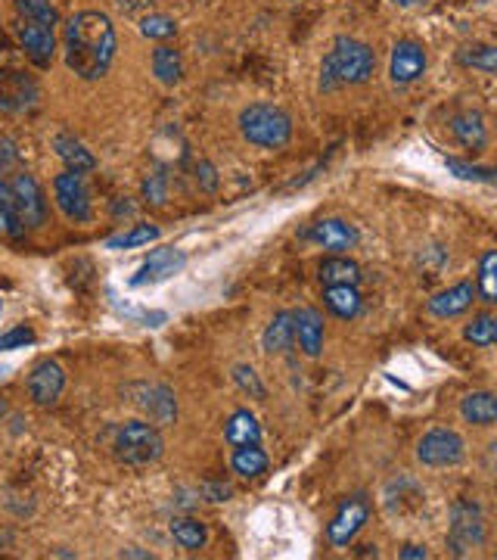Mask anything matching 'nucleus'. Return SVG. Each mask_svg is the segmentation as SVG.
<instances>
[{
    "mask_svg": "<svg viewBox=\"0 0 497 560\" xmlns=\"http://www.w3.org/2000/svg\"><path fill=\"white\" fill-rule=\"evenodd\" d=\"M38 100H41V88L32 75H25L19 69H0V112L22 116V112H32Z\"/></svg>",
    "mask_w": 497,
    "mask_h": 560,
    "instance_id": "nucleus-8",
    "label": "nucleus"
},
{
    "mask_svg": "<svg viewBox=\"0 0 497 560\" xmlns=\"http://www.w3.org/2000/svg\"><path fill=\"white\" fill-rule=\"evenodd\" d=\"M16 16H25V19H38V22H47V25H60V10H56L53 0H16Z\"/></svg>",
    "mask_w": 497,
    "mask_h": 560,
    "instance_id": "nucleus-34",
    "label": "nucleus"
},
{
    "mask_svg": "<svg viewBox=\"0 0 497 560\" xmlns=\"http://www.w3.org/2000/svg\"><path fill=\"white\" fill-rule=\"evenodd\" d=\"M240 134L252 147L280 150L292 137V116L277 103H249L240 112Z\"/></svg>",
    "mask_w": 497,
    "mask_h": 560,
    "instance_id": "nucleus-4",
    "label": "nucleus"
},
{
    "mask_svg": "<svg viewBox=\"0 0 497 560\" xmlns=\"http://www.w3.org/2000/svg\"><path fill=\"white\" fill-rule=\"evenodd\" d=\"M0 377H4V368H0Z\"/></svg>",
    "mask_w": 497,
    "mask_h": 560,
    "instance_id": "nucleus-46",
    "label": "nucleus"
},
{
    "mask_svg": "<svg viewBox=\"0 0 497 560\" xmlns=\"http://www.w3.org/2000/svg\"><path fill=\"white\" fill-rule=\"evenodd\" d=\"M476 299H479V296H476V287L470 284V280H460V284H454V287H448V290H442V293H435V296L426 302V308H429L432 318L448 321V318H460L463 312H470Z\"/></svg>",
    "mask_w": 497,
    "mask_h": 560,
    "instance_id": "nucleus-17",
    "label": "nucleus"
},
{
    "mask_svg": "<svg viewBox=\"0 0 497 560\" xmlns=\"http://www.w3.org/2000/svg\"><path fill=\"white\" fill-rule=\"evenodd\" d=\"M35 343V330L32 327H13L0 336V352H13V349H25Z\"/></svg>",
    "mask_w": 497,
    "mask_h": 560,
    "instance_id": "nucleus-38",
    "label": "nucleus"
},
{
    "mask_svg": "<svg viewBox=\"0 0 497 560\" xmlns=\"http://www.w3.org/2000/svg\"><path fill=\"white\" fill-rule=\"evenodd\" d=\"M392 4H395V7H414L417 0H392Z\"/></svg>",
    "mask_w": 497,
    "mask_h": 560,
    "instance_id": "nucleus-43",
    "label": "nucleus"
},
{
    "mask_svg": "<svg viewBox=\"0 0 497 560\" xmlns=\"http://www.w3.org/2000/svg\"><path fill=\"white\" fill-rule=\"evenodd\" d=\"M119 557H140V560H150L153 554H150V551H140V548H125Z\"/></svg>",
    "mask_w": 497,
    "mask_h": 560,
    "instance_id": "nucleus-42",
    "label": "nucleus"
},
{
    "mask_svg": "<svg viewBox=\"0 0 497 560\" xmlns=\"http://www.w3.org/2000/svg\"><path fill=\"white\" fill-rule=\"evenodd\" d=\"M224 439L227 445H258L261 442V427H258V420L249 408H237L230 417H227V424H224Z\"/></svg>",
    "mask_w": 497,
    "mask_h": 560,
    "instance_id": "nucleus-23",
    "label": "nucleus"
},
{
    "mask_svg": "<svg viewBox=\"0 0 497 560\" xmlns=\"http://www.w3.org/2000/svg\"><path fill=\"white\" fill-rule=\"evenodd\" d=\"M53 196H56V206L69 221H91L94 206H91V190H87L84 178L78 172H66L53 178Z\"/></svg>",
    "mask_w": 497,
    "mask_h": 560,
    "instance_id": "nucleus-11",
    "label": "nucleus"
},
{
    "mask_svg": "<svg viewBox=\"0 0 497 560\" xmlns=\"http://www.w3.org/2000/svg\"><path fill=\"white\" fill-rule=\"evenodd\" d=\"M261 346H265L268 355H286L296 346V318H292V312H277L271 318V324L261 333Z\"/></svg>",
    "mask_w": 497,
    "mask_h": 560,
    "instance_id": "nucleus-20",
    "label": "nucleus"
},
{
    "mask_svg": "<svg viewBox=\"0 0 497 560\" xmlns=\"http://www.w3.org/2000/svg\"><path fill=\"white\" fill-rule=\"evenodd\" d=\"M171 536L181 548L199 551V548H206V542H209V529H206V523H199L196 517H174L171 520Z\"/></svg>",
    "mask_w": 497,
    "mask_h": 560,
    "instance_id": "nucleus-28",
    "label": "nucleus"
},
{
    "mask_svg": "<svg viewBox=\"0 0 497 560\" xmlns=\"http://www.w3.org/2000/svg\"><path fill=\"white\" fill-rule=\"evenodd\" d=\"M187 265V252L178 246H162L156 252H150V259H146L137 274L131 277V287H153L162 284V280L174 277L181 268Z\"/></svg>",
    "mask_w": 497,
    "mask_h": 560,
    "instance_id": "nucleus-15",
    "label": "nucleus"
},
{
    "mask_svg": "<svg viewBox=\"0 0 497 560\" xmlns=\"http://www.w3.org/2000/svg\"><path fill=\"white\" fill-rule=\"evenodd\" d=\"M143 196H146V203L165 206V203H168V175H165V172L146 175V181H143Z\"/></svg>",
    "mask_w": 497,
    "mask_h": 560,
    "instance_id": "nucleus-37",
    "label": "nucleus"
},
{
    "mask_svg": "<svg viewBox=\"0 0 497 560\" xmlns=\"http://www.w3.org/2000/svg\"><path fill=\"white\" fill-rule=\"evenodd\" d=\"M0 312H4V302H0Z\"/></svg>",
    "mask_w": 497,
    "mask_h": 560,
    "instance_id": "nucleus-45",
    "label": "nucleus"
},
{
    "mask_svg": "<svg viewBox=\"0 0 497 560\" xmlns=\"http://www.w3.org/2000/svg\"><path fill=\"white\" fill-rule=\"evenodd\" d=\"M4 414H7V402L0 399V420H4Z\"/></svg>",
    "mask_w": 497,
    "mask_h": 560,
    "instance_id": "nucleus-44",
    "label": "nucleus"
},
{
    "mask_svg": "<svg viewBox=\"0 0 497 560\" xmlns=\"http://www.w3.org/2000/svg\"><path fill=\"white\" fill-rule=\"evenodd\" d=\"M398 557H401V560H426L429 551H426V545H404V548L398 551Z\"/></svg>",
    "mask_w": 497,
    "mask_h": 560,
    "instance_id": "nucleus-41",
    "label": "nucleus"
},
{
    "mask_svg": "<svg viewBox=\"0 0 497 560\" xmlns=\"http://www.w3.org/2000/svg\"><path fill=\"white\" fill-rule=\"evenodd\" d=\"M460 417L473 427H491L497 424V392H470L460 402Z\"/></svg>",
    "mask_w": 497,
    "mask_h": 560,
    "instance_id": "nucleus-22",
    "label": "nucleus"
},
{
    "mask_svg": "<svg viewBox=\"0 0 497 560\" xmlns=\"http://www.w3.org/2000/svg\"><path fill=\"white\" fill-rule=\"evenodd\" d=\"M53 150H56V156H60L63 162H66V168L69 172H78V175H84V172H94L97 168V159H94V153L87 150L78 137H72V134H56L53 137Z\"/></svg>",
    "mask_w": 497,
    "mask_h": 560,
    "instance_id": "nucleus-21",
    "label": "nucleus"
},
{
    "mask_svg": "<svg viewBox=\"0 0 497 560\" xmlns=\"http://www.w3.org/2000/svg\"><path fill=\"white\" fill-rule=\"evenodd\" d=\"M140 35L150 38V41H168L178 35V22H174L171 16L165 13H150L140 19Z\"/></svg>",
    "mask_w": 497,
    "mask_h": 560,
    "instance_id": "nucleus-33",
    "label": "nucleus"
},
{
    "mask_svg": "<svg viewBox=\"0 0 497 560\" xmlns=\"http://www.w3.org/2000/svg\"><path fill=\"white\" fill-rule=\"evenodd\" d=\"M47 221V200L35 175L16 172L0 178V228L10 237H22L25 231H38Z\"/></svg>",
    "mask_w": 497,
    "mask_h": 560,
    "instance_id": "nucleus-2",
    "label": "nucleus"
},
{
    "mask_svg": "<svg viewBox=\"0 0 497 560\" xmlns=\"http://www.w3.org/2000/svg\"><path fill=\"white\" fill-rule=\"evenodd\" d=\"M324 305L330 308V312H333L336 318L352 321V318L361 315L364 299H361L358 287H352V284H339V287H327V290H324Z\"/></svg>",
    "mask_w": 497,
    "mask_h": 560,
    "instance_id": "nucleus-24",
    "label": "nucleus"
},
{
    "mask_svg": "<svg viewBox=\"0 0 497 560\" xmlns=\"http://www.w3.org/2000/svg\"><path fill=\"white\" fill-rule=\"evenodd\" d=\"M485 542V517L479 504L473 501H454L451 523H448V548L454 557L473 554Z\"/></svg>",
    "mask_w": 497,
    "mask_h": 560,
    "instance_id": "nucleus-6",
    "label": "nucleus"
},
{
    "mask_svg": "<svg viewBox=\"0 0 497 560\" xmlns=\"http://www.w3.org/2000/svg\"><path fill=\"white\" fill-rule=\"evenodd\" d=\"M153 75L162 81V84H178L184 78V60H181V50L171 47V44H159L153 50Z\"/></svg>",
    "mask_w": 497,
    "mask_h": 560,
    "instance_id": "nucleus-27",
    "label": "nucleus"
},
{
    "mask_svg": "<svg viewBox=\"0 0 497 560\" xmlns=\"http://www.w3.org/2000/svg\"><path fill=\"white\" fill-rule=\"evenodd\" d=\"M128 396L156 427H168L178 420V399H174V392L162 383H134L128 386Z\"/></svg>",
    "mask_w": 497,
    "mask_h": 560,
    "instance_id": "nucleus-9",
    "label": "nucleus"
},
{
    "mask_svg": "<svg viewBox=\"0 0 497 560\" xmlns=\"http://www.w3.org/2000/svg\"><path fill=\"white\" fill-rule=\"evenodd\" d=\"M159 240V228L156 224H134L131 231H122V234H115L106 240V249H137V246H146V243H153Z\"/></svg>",
    "mask_w": 497,
    "mask_h": 560,
    "instance_id": "nucleus-32",
    "label": "nucleus"
},
{
    "mask_svg": "<svg viewBox=\"0 0 497 560\" xmlns=\"http://www.w3.org/2000/svg\"><path fill=\"white\" fill-rule=\"evenodd\" d=\"M476 296L485 305H497V249H488L479 259V277H476Z\"/></svg>",
    "mask_w": 497,
    "mask_h": 560,
    "instance_id": "nucleus-29",
    "label": "nucleus"
},
{
    "mask_svg": "<svg viewBox=\"0 0 497 560\" xmlns=\"http://www.w3.org/2000/svg\"><path fill=\"white\" fill-rule=\"evenodd\" d=\"M190 172H193V181H196L202 190H215V187H218V175H215L212 162H206V159H190Z\"/></svg>",
    "mask_w": 497,
    "mask_h": 560,
    "instance_id": "nucleus-39",
    "label": "nucleus"
},
{
    "mask_svg": "<svg viewBox=\"0 0 497 560\" xmlns=\"http://www.w3.org/2000/svg\"><path fill=\"white\" fill-rule=\"evenodd\" d=\"M376 72V53L358 41L339 35L320 66V91H336L345 84H367Z\"/></svg>",
    "mask_w": 497,
    "mask_h": 560,
    "instance_id": "nucleus-3",
    "label": "nucleus"
},
{
    "mask_svg": "<svg viewBox=\"0 0 497 560\" xmlns=\"http://www.w3.org/2000/svg\"><path fill=\"white\" fill-rule=\"evenodd\" d=\"M466 458V442L457 430L435 427L417 442V461L423 467H454Z\"/></svg>",
    "mask_w": 497,
    "mask_h": 560,
    "instance_id": "nucleus-7",
    "label": "nucleus"
},
{
    "mask_svg": "<svg viewBox=\"0 0 497 560\" xmlns=\"http://www.w3.org/2000/svg\"><path fill=\"white\" fill-rule=\"evenodd\" d=\"M28 386V396H32L35 405L41 408H50L60 402L63 396V389H66V371H63V364H56V361H41L32 368V374H28L25 380Z\"/></svg>",
    "mask_w": 497,
    "mask_h": 560,
    "instance_id": "nucleus-16",
    "label": "nucleus"
},
{
    "mask_svg": "<svg viewBox=\"0 0 497 560\" xmlns=\"http://www.w3.org/2000/svg\"><path fill=\"white\" fill-rule=\"evenodd\" d=\"M460 66L466 69H476V72H488L494 75L497 72V44H470L457 53Z\"/></svg>",
    "mask_w": 497,
    "mask_h": 560,
    "instance_id": "nucleus-30",
    "label": "nucleus"
},
{
    "mask_svg": "<svg viewBox=\"0 0 497 560\" xmlns=\"http://www.w3.org/2000/svg\"><path fill=\"white\" fill-rule=\"evenodd\" d=\"M202 495H206L209 501H227L230 498V486H224V483H202Z\"/></svg>",
    "mask_w": 497,
    "mask_h": 560,
    "instance_id": "nucleus-40",
    "label": "nucleus"
},
{
    "mask_svg": "<svg viewBox=\"0 0 497 560\" xmlns=\"http://www.w3.org/2000/svg\"><path fill=\"white\" fill-rule=\"evenodd\" d=\"M448 172H454L460 181H479V184H497V168H485V165H470L463 159H445Z\"/></svg>",
    "mask_w": 497,
    "mask_h": 560,
    "instance_id": "nucleus-35",
    "label": "nucleus"
},
{
    "mask_svg": "<svg viewBox=\"0 0 497 560\" xmlns=\"http://www.w3.org/2000/svg\"><path fill=\"white\" fill-rule=\"evenodd\" d=\"M230 467L237 476H243V480H255V476L268 470V455L261 452V442L258 445H237L230 455Z\"/></svg>",
    "mask_w": 497,
    "mask_h": 560,
    "instance_id": "nucleus-26",
    "label": "nucleus"
},
{
    "mask_svg": "<svg viewBox=\"0 0 497 560\" xmlns=\"http://www.w3.org/2000/svg\"><path fill=\"white\" fill-rule=\"evenodd\" d=\"M429 66V56H426V47L420 41H398L392 47V56H389V78L398 88H407V84H414L417 78H423Z\"/></svg>",
    "mask_w": 497,
    "mask_h": 560,
    "instance_id": "nucleus-14",
    "label": "nucleus"
},
{
    "mask_svg": "<svg viewBox=\"0 0 497 560\" xmlns=\"http://www.w3.org/2000/svg\"><path fill=\"white\" fill-rule=\"evenodd\" d=\"M296 318V343L308 358H317L324 352V340H327V330H324V315L317 312V308L305 305L299 312H292Z\"/></svg>",
    "mask_w": 497,
    "mask_h": 560,
    "instance_id": "nucleus-19",
    "label": "nucleus"
},
{
    "mask_svg": "<svg viewBox=\"0 0 497 560\" xmlns=\"http://www.w3.org/2000/svg\"><path fill=\"white\" fill-rule=\"evenodd\" d=\"M367 517H370V504H367L364 495L345 498L339 504V511L333 514V520L327 523V542L333 548H348L358 539V532L364 529Z\"/></svg>",
    "mask_w": 497,
    "mask_h": 560,
    "instance_id": "nucleus-10",
    "label": "nucleus"
},
{
    "mask_svg": "<svg viewBox=\"0 0 497 560\" xmlns=\"http://www.w3.org/2000/svg\"><path fill=\"white\" fill-rule=\"evenodd\" d=\"M448 128L454 134V140L463 147V150H485L488 144V128H485V119L479 109H460L448 119Z\"/></svg>",
    "mask_w": 497,
    "mask_h": 560,
    "instance_id": "nucleus-18",
    "label": "nucleus"
},
{
    "mask_svg": "<svg viewBox=\"0 0 497 560\" xmlns=\"http://www.w3.org/2000/svg\"><path fill=\"white\" fill-rule=\"evenodd\" d=\"M115 458L122 464L131 467H146V464H156L165 452V442L156 424L150 420H128L119 430H115Z\"/></svg>",
    "mask_w": 497,
    "mask_h": 560,
    "instance_id": "nucleus-5",
    "label": "nucleus"
},
{
    "mask_svg": "<svg viewBox=\"0 0 497 560\" xmlns=\"http://www.w3.org/2000/svg\"><path fill=\"white\" fill-rule=\"evenodd\" d=\"M320 284L324 287H339V284H361V265L348 256H330L320 262Z\"/></svg>",
    "mask_w": 497,
    "mask_h": 560,
    "instance_id": "nucleus-25",
    "label": "nucleus"
},
{
    "mask_svg": "<svg viewBox=\"0 0 497 560\" xmlns=\"http://www.w3.org/2000/svg\"><path fill=\"white\" fill-rule=\"evenodd\" d=\"M66 66L84 78V81H100L119 50V35L106 13L100 10H81L66 22Z\"/></svg>",
    "mask_w": 497,
    "mask_h": 560,
    "instance_id": "nucleus-1",
    "label": "nucleus"
},
{
    "mask_svg": "<svg viewBox=\"0 0 497 560\" xmlns=\"http://www.w3.org/2000/svg\"><path fill=\"white\" fill-rule=\"evenodd\" d=\"M305 240H311L320 249L333 252V256H342V252L355 249L361 243V231L355 228L352 221H345V218H320L305 231Z\"/></svg>",
    "mask_w": 497,
    "mask_h": 560,
    "instance_id": "nucleus-13",
    "label": "nucleus"
},
{
    "mask_svg": "<svg viewBox=\"0 0 497 560\" xmlns=\"http://www.w3.org/2000/svg\"><path fill=\"white\" fill-rule=\"evenodd\" d=\"M463 340H466V343H473V346H479V349L497 346V318L488 315V312L476 315L470 324L463 327Z\"/></svg>",
    "mask_w": 497,
    "mask_h": 560,
    "instance_id": "nucleus-31",
    "label": "nucleus"
},
{
    "mask_svg": "<svg viewBox=\"0 0 497 560\" xmlns=\"http://www.w3.org/2000/svg\"><path fill=\"white\" fill-rule=\"evenodd\" d=\"M16 38H19L25 56L38 69H47L53 63V50H56V28L53 25L38 22V19L16 16Z\"/></svg>",
    "mask_w": 497,
    "mask_h": 560,
    "instance_id": "nucleus-12",
    "label": "nucleus"
},
{
    "mask_svg": "<svg viewBox=\"0 0 497 560\" xmlns=\"http://www.w3.org/2000/svg\"><path fill=\"white\" fill-rule=\"evenodd\" d=\"M233 383H237L249 399H255V402H265V386H261V380H258V374H255V368L252 364H237V368H233Z\"/></svg>",
    "mask_w": 497,
    "mask_h": 560,
    "instance_id": "nucleus-36",
    "label": "nucleus"
}]
</instances>
